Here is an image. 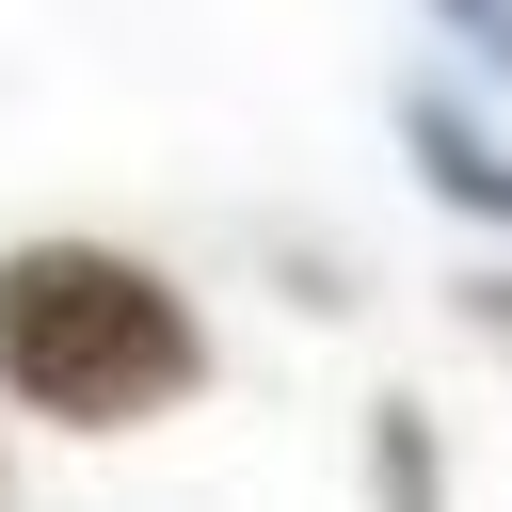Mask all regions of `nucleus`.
<instances>
[{
    "label": "nucleus",
    "instance_id": "obj_1",
    "mask_svg": "<svg viewBox=\"0 0 512 512\" xmlns=\"http://www.w3.org/2000/svg\"><path fill=\"white\" fill-rule=\"evenodd\" d=\"M208 384V320L128 240H16L0 256V400L48 432H160Z\"/></svg>",
    "mask_w": 512,
    "mask_h": 512
},
{
    "label": "nucleus",
    "instance_id": "obj_2",
    "mask_svg": "<svg viewBox=\"0 0 512 512\" xmlns=\"http://www.w3.org/2000/svg\"><path fill=\"white\" fill-rule=\"evenodd\" d=\"M416 176H432L448 208H496V224H512V160H496L480 128H448V112H416Z\"/></svg>",
    "mask_w": 512,
    "mask_h": 512
},
{
    "label": "nucleus",
    "instance_id": "obj_3",
    "mask_svg": "<svg viewBox=\"0 0 512 512\" xmlns=\"http://www.w3.org/2000/svg\"><path fill=\"white\" fill-rule=\"evenodd\" d=\"M464 320H480V352H512V256H496V272H464Z\"/></svg>",
    "mask_w": 512,
    "mask_h": 512
},
{
    "label": "nucleus",
    "instance_id": "obj_4",
    "mask_svg": "<svg viewBox=\"0 0 512 512\" xmlns=\"http://www.w3.org/2000/svg\"><path fill=\"white\" fill-rule=\"evenodd\" d=\"M448 16H464V32H480V48L512 64V0H448Z\"/></svg>",
    "mask_w": 512,
    "mask_h": 512
},
{
    "label": "nucleus",
    "instance_id": "obj_5",
    "mask_svg": "<svg viewBox=\"0 0 512 512\" xmlns=\"http://www.w3.org/2000/svg\"><path fill=\"white\" fill-rule=\"evenodd\" d=\"M0 512H16V464H0Z\"/></svg>",
    "mask_w": 512,
    "mask_h": 512
}]
</instances>
